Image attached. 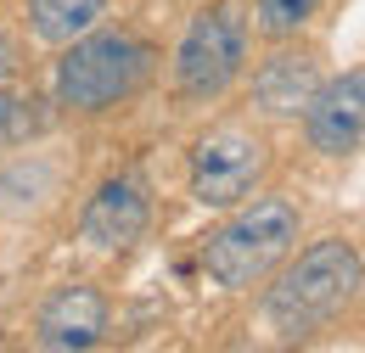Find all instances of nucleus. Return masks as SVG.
<instances>
[{"label":"nucleus","mask_w":365,"mask_h":353,"mask_svg":"<svg viewBox=\"0 0 365 353\" xmlns=\"http://www.w3.org/2000/svg\"><path fill=\"white\" fill-rule=\"evenodd\" d=\"M11 73H17V40H11L6 28H0V85H6Z\"/></svg>","instance_id":"ddd939ff"},{"label":"nucleus","mask_w":365,"mask_h":353,"mask_svg":"<svg viewBox=\"0 0 365 353\" xmlns=\"http://www.w3.org/2000/svg\"><path fill=\"white\" fill-rule=\"evenodd\" d=\"M315 85H320V62L309 51H275L253 73V107L264 118H298L304 101L315 95Z\"/></svg>","instance_id":"1a4fd4ad"},{"label":"nucleus","mask_w":365,"mask_h":353,"mask_svg":"<svg viewBox=\"0 0 365 353\" xmlns=\"http://www.w3.org/2000/svg\"><path fill=\"white\" fill-rule=\"evenodd\" d=\"M247 62V23L230 6H208L191 17V28L180 34L175 51V85L185 101H220Z\"/></svg>","instance_id":"20e7f679"},{"label":"nucleus","mask_w":365,"mask_h":353,"mask_svg":"<svg viewBox=\"0 0 365 353\" xmlns=\"http://www.w3.org/2000/svg\"><path fill=\"white\" fill-rule=\"evenodd\" d=\"M298 208L287 196H253L202 241V275L225 292H247L298 247Z\"/></svg>","instance_id":"7ed1b4c3"},{"label":"nucleus","mask_w":365,"mask_h":353,"mask_svg":"<svg viewBox=\"0 0 365 353\" xmlns=\"http://www.w3.org/2000/svg\"><path fill=\"white\" fill-rule=\"evenodd\" d=\"M360 275H365L360 247L349 236H326L315 247H304L292 264L275 275L270 297H264V320H270L281 337H309L320 325H331L337 314L360 297Z\"/></svg>","instance_id":"f03ea898"},{"label":"nucleus","mask_w":365,"mask_h":353,"mask_svg":"<svg viewBox=\"0 0 365 353\" xmlns=\"http://www.w3.org/2000/svg\"><path fill=\"white\" fill-rule=\"evenodd\" d=\"M34 331L46 348H96L107 337V297L96 286H62L40 303Z\"/></svg>","instance_id":"6e6552de"},{"label":"nucleus","mask_w":365,"mask_h":353,"mask_svg":"<svg viewBox=\"0 0 365 353\" xmlns=\"http://www.w3.org/2000/svg\"><path fill=\"white\" fill-rule=\"evenodd\" d=\"M40 101H29V95H17V90L0 85V146H17V140H29V135H40V112H34Z\"/></svg>","instance_id":"f8f14e48"},{"label":"nucleus","mask_w":365,"mask_h":353,"mask_svg":"<svg viewBox=\"0 0 365 353\" xmlns=\"http://www.w3.org/2000/svg\"><path fill=\"white\" fill-rule=\"evenodd\" d=\"M158 68V51L130 34V28H101V34H79L68 40L62 62H56V107L62 112H79V118H96V112H113L124 101H135L146 79Z\"/></svg>","instance_id":"f257e3e1"},{"label":"nucleus","mask_w":365,"mask_h":353,"mask_svg":"<svg viewBox=\"0 0 365 353\" xmlns=\"http://www.w3.org/2000/svg\"><path fill=\"white\" fill-rule=\"evenodd\" d=\"M101 11H107V0H29V28L46 45H68L85 28H96Z\"/></svg>","instance_id":"9d476101"},{"label":"nucleus","mask_w":365,"mask_h":353,"mask_svg":"<svg viewBox=\"0 0 365 353\" xmlns=\"http://www.w3.org/2000/svg\"><path fill=\"white\" fill-rule=\"evenodd\" d=\"M264 169H270V140L247 124H220L191 146V196L202 208H236L259 191Z\"/></svg>","instance_id":"39448f33"},{"label":"nucleus","mask_w":365,"mask_h":353,"mask_svg":"<svg viewBox=\"0 0 365 353\" xmlns=\"http://www.w3.org/2000/svg\"><path fill=\"white\" fill-rule=\"evenodd\" d=\"M146 224H152V196H146V185L135 174H113L96 185V196L85 202V214H79V236L101 247V253H124V247H135L140 236H146Z\"/></svg>","instance_id":"0eeeda50"},{"label":"nucleus","mask_w":365,"mask_h":353,"mask_svg":"<svg viewBox=\"0 0 365 353\" xmlns=\"http://www.w3.org/2000/svg\"><path fill=\"white\" fill-rule=\"evenodd\" d=\"M304 135L320 157H349L360 152V135H365V73L349 68L337 79L315 85V95L304 101Z\"/></svg>","instance_id":"423d86ee"},{"label":"nucleus","mask_w":365,"mask_h":353,"mask_svg":"<svg viewBox=\"0 0 365 353\" xmlns=\"http://www.w3.org/2000/svg\"><path fill=\"white\" fill-rule=\"evenodd\" d=\"M315 6L320 0H259V28H264L270 40H292V34L309 28Z\"/></svg>","instance_id":"9b49d317"}]
</instances>
